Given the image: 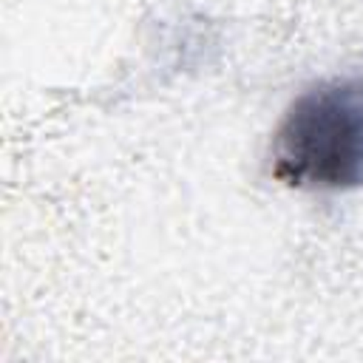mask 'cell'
<instances>
[{"instance_id":"1","label":"cell","mask_w":363,"mask_h":363,"mask_svg":"<svg viewBox=\"0 0 363 363\" xmlns=\"http://www.w3.org/2000/svg\"><path fill=\"white\" fill-rule=\"evenodd\" d=\"M269 164L295 190L363 187V77L303 88L275 125Z\"/></svg>"}]
</instances>
